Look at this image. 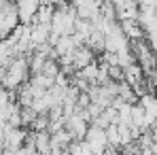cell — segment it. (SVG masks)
<instances>
[{"instance_id": "obj_1", "label": "cell", "mask_w": 157, "mask_h": 155, "mask_svg": "<svg viewBox=\"0 0 157 155\" xmlns=\"http://www.w3.org/2000/svg\"><path fill=\"white\" fill-rule=\"evenodd\" d=\"M19 24L21 21H19V13H17V2L0 0V38H6L9 34H13Z\"/></svg>"}, {"instance_id": "obj_2", "label": "cell", "mask_w": 157, "mask_h": 155, "mask_svg": "<svg viewBox=\"0 0 157 155\" xmlns=\"http://www.w3.org/2000/svg\"><path fill=\"white\" fill-rule=\"evenodd\" d=\"M87 142V147L94 151V153H102L106 147H108V140H106V130L104 128H98V126H89L87 128V134L83 138Z\"/></svg>"}, {"instance_id": "obj_3", "label": "cell", "mask_w": 157, "mask_h": 155, "mask_svg": "<svg viewBox=\"0 0 157 155\" xmlns=\"http://www.w3.org/2000/svg\"><path fill=\"white\" fill-rule=\"evenodd\" d=\"M40 6V0H17V13H19V21L32 26L34 24V17H36V11Z\"/></svg>"}, {"instance_id": "obj_4", "label": "cell", "mask_w": 157, "mask_h": 155, "mask_svg": "<svg viewBox=\"0 0 157 155\" xmlns=\"http://www.w3.org/2000/svg\"><path fill=\"white\" fill-rule=\"evenodd\" d=\"M64 128L70 132V136H72L75 140H83L85 134H87V128H89V121H85L81 115L72 113V115L66 119V126H64Z\"/></svg>"}, {"instance_id": "obj_5", "label": "cell", "mask_w": 157, "mask_h": 155, "mask_svg": "<svg viewBox=\"0 0 157 155\" xmlns=\"http://www.w3.org/2000/svg\"><path fill=\"white\" fill-rule=\"evenodd\" d=\"M119 26L123 30V34L128 36V41H138V38L147 36L144 28L138 24V19H119Z\"/></svg>"}, {"instance_id": "obj_6", "label": "cell", "mask_w": 157, "mask_h": 155, "mask_svg": "<svg viewBox=\"0 0 157 155\" xmlns=\"http://www.w3.org/2000/svg\"><path fill=\"white\" fill-rule=\"evenodd\" d=\"M72 140L75 138L70 136V132L66 128H62L59 132L51 134V151H68V147H70Z\"/></svg>"}, {"instance_id": "obj_7", "label": "cell", "mask_w": 157, "mask_h": 155, "mask_svg": "<svg viewBox=\"0 0 157 155\" xmlns=\"http://www.w3.org/2000/svg\"><path fill=\"white\" fill-rule=\"evenodd\" d=\"M53 13H55V6H53V4H40V6H38V11H36L34 24H40V26H47V28H51Z\"/></svg>"}, {"instance_id": "obj_8", "label": "cell", "mask_w": 157, "mask_h": 155, "mask_svg": "<svg viewBox=\"0 0 157 155\" xmlns=\"http://www.w3.org/2000/svg\"><path fill=\"white\" fill-rule=\"evenodd\" d=\"M98 70H100V64L94 60L91 64H87V66H83L81 70H77L78 77H83L85 81H89V83H96V79H98Z\"/></svg>"}, {"instance_id": "obj_9", "label": "cell", "mask_w": 157, "mask_h": 155, "mask_svg": "<svg viewBox=\"0 0 157 155\" xmlns=\"http://www.w3.org/2000/svg\"><path fill=\"white\" fill-rule=\"evenodd\" d=\"M106 140L110 147H121V134H119V123H110L106 128Z\"/></svg>"}, {"instance_id": "obj_10", "label": "cell", "mask_w": 157, "mask_h": 155, "mask_svg": "<svg viewBox=\"0 0 157 155\" xmlns=\"http://www.w3.org/2000/svg\"><path fill=\"white\" fill-rule=\"evenodd\" d=\"M49 128V115H36L34 121L30 123V130L32 132H43V130Z\"/></svg>"}, {"instance_id": "obj_11", "label": "cell", "mask_w": 157, "mask_h": 155, "mask_svg": "<svg viewBox=\"0 0 157 155\" xmlns=\"http://www.w3.org/2000/svg\"><path fill=\"white\" fill-rule=\"evenodd\" d=\"M11 100H15V94H13L11 89H6V87H2V85H0V108H2V106H6Z\"/></svg>"}, {"instance_id": "obj_12", "label": "cell", "mask_w": 157, "mask_h": 155, "mask_svg": "<svg viewBox=\"0 0 157 155\" xmlns=\"http://www.w3.org/2000/svg\"><path fill=\"white\" fill-rule=\"evenodd\" d=\"M108 75H110L113 81H123V77H125V75H123V68H121L119 64H117V66H108Z\"/></svg>"}, {"instance_id": "obj_13", "label": "cell", "mask_w": 157, "mask_h": 155, "mask_svg": "<svg viewBox=\"0 0 157 155\" xmlns=\"http://www.w3.org/2000/svg\"><path fill=\"white\" fill-rule=\"evenodd\" d=\"M59 0H40V4H57Z\"/></svg>"}, {"instance_id": "obj_14", "label": "cell", "mask_w": 157, "mask_h": 155, "mask_svg": "<svg viewBox=\"0 0 157 155\" xmlns=\"http://www.w3.org/2000/svg\"><path fill=\"white\" fill-rule=\"evenodd\" d=\"M153 94L157 96V79H155V83H153Z\"/></svg>"}, {"instance_id": "obj_15", "label": "cell", "mask_w": 157, "mask_h": 155, "mask_svg": "<svg viewBox=\"0 0 157 155\" xmlns=\"http://www.w3.org/2000/svg\"><path fill=\"white\" fill-rule=\"evenodd\" d=\"M115 155H130V153H125V151H117Z\"/></svg>"}, {"instance_id": "obj_16", "label": "cell", "mask_w": 157, "mask_h": 155, "mask_svg": "<svg viewBox=\"0 0 157 155\" xmlns=\"http://www.w3.org/2000/svg\"><path fill=\"white\" fill-rule=\"evenodd\" d=\"M0 155H4V151H2V147H0Z\"/></svg>"}, {"instance_id": "obj_17", "label": "cell", "mask_w": 157, "mask_h": 155, "mask_svg": "<svg viewBox=\"0 0 157 155\" xmlns=\"http://www.w3.org/2000/svg\"><path fill=\"white\" fill-rule=\"evenodd\" d=\"M2 126H4V123H2V119H0V128H2Z\"/></svg>"}]
</instances>
